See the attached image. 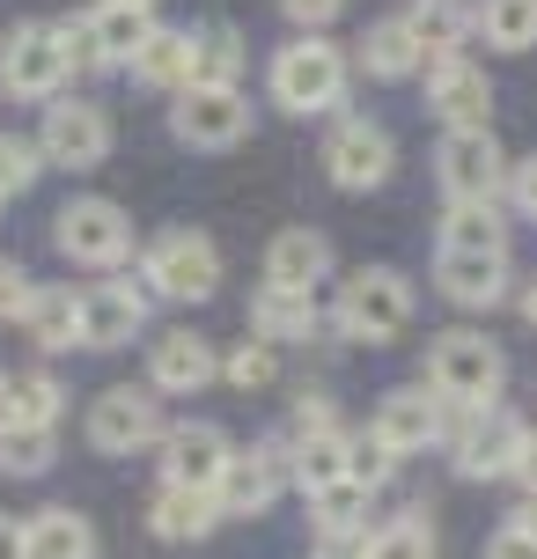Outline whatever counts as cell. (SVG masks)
I'll return each instance as SVG.
<instances>
[{
	"instance_id": "obj_8",
	"label": "cell",
	"mask_w": 537,
	"mask_h": 559,
	"mask_svg": "<svg viewBox=\"0 0 537 559\" xmlns=\"http://www.w3.org/2000/svg\"><path fill=\"white\" fill-rule=\"evenodd\" d=\"M67 52H59L52 23H15L8 37H0V88L8 96H23V104H52V96H67Z\"/></svg>"
},
{
	"instance_id": "obj_2",
	"label": "cell",
	"mask_w": 537,
	"mask_h": 559,
	"mask_svg": "<svg viewBox=\"0 0 537 559\" xmlns=\"http://www.w3.org/2000/svg\"><path fill=\"white\" fill-rule=\"evenodd\" d=\"M265 88H273V104H281V111H295V118L339 111L346 88H354V59H346L332 37H295V45H281V52H273Z\"/></svg>"
},
{
	"instance_id": "obj_42",
	"label": "cell",
	"mask_w": 537,
	"mask_h": 559,
	"mask_svg": "<svg viewBox=\"0 0 537 559\" xmlns=\"http://www.w3.org/2000/svg\"><path fill=\"white\" fill-rule=\"evenodd\" d=\"M287 23H302V37H324V23H339L346 0H281Z\"/></svg>"
},
{
	"instance_id": "obj_21",
	"label": "cell",
	"mask_w": 537,
	"mask_h": 559,
	"mask_svg": "<svg viewBox=\"0 0 537 559\" xmlns=\"http://www.w3.org/2000/svg\"><path fill=\"white\" fill-rule=\"evenodd\" d=\"M317 295H287V287H258L251 295V338H265L273 354L281 346H302V338H317Z\"/></svg>"
},
{
	"instance_id": "obj_14",
	"label": "cell",
	"mask_w": 537,
	"mask_h": 559,
	"mask_svg": "<svg viewBox=\"0 0 537 559\" xmlns=\"http://www.w3.org/2000/svg\"><path fill=\"white\" fill-rule=\"evenodd\" d=\"M391 169H397L391 126H375V118H339L332 126V140H324V177L339 192H375Z\"/></svg>"
},
{
	"instance_id": "obj_51",
	"label": "cell",
	"mask_w": 537,
	"mask_h": 559,
	"mask_svg": "<svg viewBox=\"0 0 537 559\" xmlns=\"http://www.w3.org/2000/svg\"><path fill=\"white\" fill-rule=\"evenodd\" d=\"M0 427H8V376H0Z\"/></svg>"
},
{
	"instance_id": "obj_5",
	"label": "cell",
	"mask_w": 537,
	"mask_h": 559,
	"mask_svg": "<svg viewBox=\"0 0 537 559\" xmlns=\"http://www.w3.org/2000/svg\"><path fill=\"white\" fill-rule=\"evenodd\" d=\"M52 243L67 251V265H88V273H111L133 258V214L118 199H67L52 222Z\"/></svg>"
},
{
	"instance_id": "obj_16",
	"label": "cell",
	"mask_w": 537,
	"mask_h": 559,
	"mask_svg": "<svg viewBox=\"0 0 537 559\" xmlns=\"http://www.w3.org/2000/svg\"><path fill=\"white\" fill-rule=\"evenodd\" d=\"M155 456H163V486H184V493H214L228 472V456H236V442H228L214 419H184V427H170L163 442H155Z\"/></svg>"
},
{
	"instance_id": "obj_3",
	"label": "cell",
	"mask_w": 537,
	"mask_h": 559,
	"mask_svg": "<svg viewBox=\"0 0 537 559\" xmlns=\"http://www.w3.org/2000/svg\"><path fill=\"white\" fill-rule=\"evenodd\" d=\"M222 287V251L199 228H163L141 251V295L147 302H206Z\"/></svg>"
},
{
	"instance_id": "obj_41",
	"label": "cell",
	"mask_w": 537,
	"mask_h": 559,
	"mask_svg": "<svg viewBox=\"0 0 537 559\" xmlns=\"http://www.w3.org/2000/svg\"><path fill=\"white\" fill-rule=\"evenodd\" d=\"M29 287H37V280H29L23 265H15V258H0V324H23Z\"/></svg>"
},
{
	"instance_id": "obj_17",
	"label": "cell",
	"mask_w": 537,
	"mask_h": 559,
	"mask_svg": "<svg viewBox=\"0 0 537 559\" xmlns=\"http://www.w3.org/2000/svg\"><path fill=\"white\" fill-rule=\"evenodd\" d=\"M206 383H222V346L199 332H163L147 346V391L155 397H192Z\"/></svg>"
},
{
	"instance_id": "obj_35",
	"label": "cell",
	"mask_w": 537,
	"mask_h": 559,
	"mask_svg": "<svg viewBox=\"0 0 537 559\" xmlns=\"http://www.w3.org/2000/svg\"><path fill=\"white\" fill-rule=\"evenodd\" d=\"M59 464V427H0V478H37Z\"/></svg>"
},
{
	"instance_id": "obj_40",
	"label": "cell",
	"mask_w": 537,
	"mask_h": 559,
	"mask_svg": "<svg viewBox=\"0 0 537 559\" xmlns=\"http://www.w3.org/2000/svg\"><path fill=\"white\" fill-rule=\"evenodd\" d=\"M391 472H397V456H391V449H375L368 435H354V442H346V478H354L361 493L391 486Z\"/></svg>"
},
{
	"instance_id": "obj_39",
	"label": "cell",
	"mask_w": 537,
	"mask_h": 559,
	"mask_svg": "<svg viewBox=\"0 0 537 559\" xmlns=\"http://www.w3.org/2000/svg\"><path fill=\"white\" fill-rule=\"evenodd\" d=\"M332 427H339V405H332L324 391H302V397H295V413H287L281 442L295 449V442H310V435H332Z\"/></svg>"
},
{
	"instance_id": "obj_33",
	"label": "cell",
	"mask_w": 537,
	"mask_h": 559,
	"mask_svg": "<svg viewBox=\"0 0 537 559\" xmlns=\"http://www.w3.org/2000/svg\"><path fill=\"white\" fill-rule=\"evenodd\" d=\"M361 559H434V515L427 508H405L391 523H375L361 537Z\"/></svg>"
},
{
	"instance_id": "obj_37",
	"label": "cell",
	"mask_w": 537,
	"mask_h": 559,
	"mask_svg": "<svg viewBox=\"0 0 537 559\" xmlns=\"http://www.w3.org/2000/svg\"><path fill=\"white\" fill-rule=\"evenodd\" d=\"M273 376H281V354H273L265 338H243V346L222 354V383H236V391H265Z\"/></svg>"
},
{
	"instance_id": "obj_24",
	"label": "cell",
	"mask_w": 537,
	"mask_h": 559,
	"mask_svg": "<svg viewBox=\"0 0 537 559\" xmlns=\"http://www.w3.org/2000/svg\"><path fill=\"white\" fill-rule=\"evenodd\" d=\"M23 537L29 559H96V523L82 508H37V515H23Z\"/></svg>"
},
{
	"instance_id": "obj_11",
	"label": "cell",
	"mask_w": 537,
	"mask_h": 559,
	"mask_svg": "<svg viewBox=\"0 0 537 559\" xmlns=\"http://www.w3.org/2000/svg\"><path fill=\"white\" fill-rule=\"evenodd\" d=\"M442 427H450V405L427 391V383H405V391L375 397V413H368V442L391 449V456H420V449L442 442Z\"/></svg>"
},
{
	"instance_id": "obj_25",
	"label": "cell",
	"mask_w": 537,
	"mask_h": 559,
	"mask_svg": "<svg viewBox=\"0 0 537 559\" xmlns=\"http://www.w3.org/2000/svg\"><path fill=\"white\" fill-rule=\"evenodd\" d=\"M361 67L375 74V82H405V74H420L427 52H420V37H413V15H383V23H368Z\"/></svg>"
},
{
	"instance_id": "obj_9",
	"label": "cell",
	"mask_w": 537,
	"mask_h": 559,
	"mask_svg": "<svg viewBox=\"0 0 537 559\" xmlns=\"http://www.w3.org/2000/svg\"><path fill=\"white\" fill-rule=\"evenodd\" d=\"M170 133L199 155H228V147H243L251 140V96L243 88H184L170 111Z\"/></svg>"
},
{
	"instance_id": "obj_1",
	"label": "cell",
	"mask_w": 537,
	"mask_h": 559,
	"mask_svg": "<svg viewBox=\"0 0 537 559\" xmlns=\"http://www.w3.org/2000/svg\"><path fill=\"white\" fill-rule=\"evenodd\" d=\"M427 391L442 397L450 413H486V405H501V391H509V354L486 332H472V324L434 332L427 338Z\"/></svg>"
},
{
	"instance_id": "obj_4",
	"label": "cell",
	"mask_w": 537,
	"mask_h": 559,
	"mask_svg": "<svg viewBox=\"0 0 537 559\" xmlns=\"http://www.w3.org/2000/svg\"><path fill=\"white\" fill-rule=\"evenodd\" d=\"M413 324V280L397 273V265H354L339 280V332L346 338H368V346H383Z\"/></svg>"
},
{
	"instance_id": "obj_20",
	"label": "cell",
	"mask_w": 537,
	"mask_h": 559,
	"mask_svg": "<svg viewBox=\"0 0 537 559\" xmlns=\"http://www.w3.org/2000/svg\"><path fill=\"white\" fill-rule=\"evenodd\" d=\"M332 280V236L324 228H281L265 243V287H287V295H317Z\"/></svg>"
},
{
	"instance_id": "obj_26",
	"label": "cell",
	"mask_w": 537,
	"mask_h": 559,
	"mask_svg": "<svg viewBox=\"0 0 537 559\" xmlns=\"http://www.w3.org/2000/svg\"><path fill=\"white\" fill-rule=\"evenodd\" d=\"M222 523V508L214 493H184V486H163L155 501H147V531L163 537V545H199V537Z\"/></svg>"
},
{
	"instance_id": "obj_49",
	"label": "cell",
	"mask_w": 537,
	"mask_h": 559,
	"mask_svg": "<svg viewBox=\"0 0 537 559\" xmlns=\"http://www.w3.org/2000/svg\"><path fill=\"white\" fill-rule=\"evenodd\" d=\"M523 324H530V332H537V280H530V287H523Z\"/></svg>"
},
{
	"instance_id": "obj_6",
	"label": "cell",
	"mask_w": 537,
	"mask_h": 559,
	"mask_svg": "<svg viewBox=\"0 0 537 559\" xmlns=\"http://www.w3.org/2000/svg\"><path fill=\"white\" fill-rule=\"evenodd\" d=\"M37 155L52 169H96L111 155V111L88 96H52L37 118Z\"/></svg>"
},
{
	"instance_id": "obj_43",
	"label": "cell",
	"mask_w": 537,
	"mask_h": 559,
	"mask_svg": "<svg viewBox=\"0 0 537 559\" xmlns=\"http://www.w3.org/2000/svg\"><path fill=\"white\" fill-rule=\"evenodd\" d=\"M509 206L523 214V222H537V155L509 163Z\"/></svg>"
},
{
	"instance_id": "obj_44",
	"label": "cell",
	"mask_w": 537,
	"mask_h": 559,
	"mask_svg": "<svg viewBox=\"0 0 537 559\" xmlns=\"http://www.w3.org/2000/svg\"><path fill=\"white\" fill-rule=\"evenodd\" d=\"M486 559H537V537L515 531V523H501V531L486 537Z\"/></svg>"
},
{
	"instance_id": "obj_32",
	"label": "cell",
	"mask_w": 537,
	"mask_h": 559,
	"mask_svg": "<svg viewBox=\"0 0 537 559\" xmlns=\"http://www.w3.org/2000/svg\"><path fill=\"white\" fill-rule=\"evenodd\" d=\"M472 29H479L493 52H530L537 45V0H479L472 8Z\"/></svg>"
},
{
	"instance_id": "obj_18",
	"label": "cell",
	"mask_w": 537,
	"mask_h": 559,
	"mask_svg": "<svg viewBox=\"0 0 537 559\" xmlns=\"http://www.w3.org/2000/svg\"><path fill=\"white\" fill-rule=\"evenodd\" d=\"M147 332V295L133 280H104V287H82V346L88 354H118Z\"/></svg>"
},
{
	"instance_id": "obj_28",
	"label": "cell",
	"mask_w": 537,
	"mask_h": 559,
	"mask_svg": "<svg viewBox=\"0 0 537 559\" xmlns=\"http://www.w3.org/2000/svg\"><path fill=\"white\" fill-rule=\"evenodd\" d=\"M192 37V82L199 88H236V74H243V29L236 23H199V29H184Z\"/></svg>"
},
{
	"instance_id": "obj_38",
	"label": "cell",
	"mask_w": 537,
	"mask_h": 559,
	"mask_svg": "<svg viewBox=\"0 0 537 559\" xmlns=\"http://www.w3.org/2000/svg\"><path fill=\"white\" fill-rule=\"evenodd\" d=\"M37 177H45L37 140H29V133H0V199H8V192H29Z\"/></svg>"
},
{
	"instance_id": "obj_7",
	"label": "cell",
	"mask_w": 537,
	"mask_h": 559,
	"mask_svg": "<svg viewBox=\"0 0 537 559\" xmlns=\"http://www.w3.org/2000/svg\"><path fill=\"white\" fill-rule=\"evenodd\" d=\"M450 442V464L464 478H509L515 472V449H523V419L509 405H486V413H450L442 427Z\"/></svg>"
},
{
	"instance_id": "obj_23",
	"label": "cell",
	"mask_w": 537,
	"mask_h": 559,
	"mask_svg": "<svg viewBox=\"0 0 537 559\" xmlns=\"http://www.w3.org/2000/svg\"><path fill=\"white\" fill-rule=\"evenodd\" d=\"M88 45H96V67H133V52H141L147 37H155V15H141V8H111V0H96V15H82Z\"/></svg>"
},
{
	"instance_id": "obj_13",
	"label": "cell",
	"mask_w": 537,
	"mask_h": 559,
	"mask_svg": "<svg viewBox=\"0 0 537 559\" xmlns=\"http://www.w3.org/2000/svg\"><path fill=\"white\" fill-rule=\"evenodd\" d=\"M427 111L442 118V133H486L493 126V82L479 59H427Z\"/></svg>"
},
{
	"instance_id": "obj_22",
	"label": "cell",
	"mask_w": 537,
	"mask_h": 559,
	"mask_svg": "<svg viewBox=\"0 0 537 559\" xmlns=\"http://www.w3.org/2000/svg\"><path fill=\"white\" fill-rule=\"evenodd\" d=\"M23 332H29V346H45V354L82 346V295H74V287H29Z\"/></svg>"
},
{
	"instance_id": "obj_48",
	"label": "cell",
	"mask_w": 537,
	"mask_h": 559,
	"mask_svg": "<svg viewBox=\"0 0 537 559\" xmlns=\"http://www.w3.org/2000/svg\"><path fill=\"white\" fill-rule=\"evenodd\" d=\"M317 559H361V537L354 545H317Z\"/></svg>"
},
{
	"instance_id": "obj_15",
	"label": "cell",
	"mask_w": 537,
	"mask_h": 559,
	"mask_svg": "<svg viewBox=\"0 0 537 559\" xmlns=\"http://www.w3.org/2000/svg\"><path fill=\"white\" fill-rule=\"evenodd\" d=\"M434 177H442V199H501L509 192V155H501V140L493 126L486 133H442L434 147Z\"/></svg>"
},
{
	"instance_id": "obj_47",
	"label": "cell",
	"mask_w": 537,
	"mask_h": 559,
	"mask_svg": "<svg viewBox=\"0 0 537 559\" xmlns=\"http://www.w3.org/2000/svg\"><path fill=\"white\" fill-rule=\"evenodd\" d=\"M515 531H530L537 537V493H523V501H515V515H509Z\"/></svg>"
},
{
	"instance_id": "obj_46",
	"label": "cell",
	"mask_w": 537,
	"mask_h": 559,
	"mask_svg": "<svg viewBox=\"0 0 537 559\" xmlns=\"http://www.w3.org/2000/svg\"><path fill=\"white\" fill-rule=\"evenodd\" d=\"M0 559H29V537H23V515H0Z\"/></svg>"
},
{
	"instance_id": "obj_36",
	"label": "cell",
	"mask_w": 537,
	"mask_h": 559,
	"mask_svg": "<svg viewBox=\"0 0 537 559\" xmlns=\"http://www.w3.org/2000/svg\"><path fill=\"white\" fill-rule=\"evenodd\" d=\"M59 405H67V391H59L45 368L8 376V419H15V427H59Z\"/></svg>"
},
{
	"instance_id": "obj_12",
	"label": "cell",
	"mask_w": 537,
	"mask_h": 559,
	"mask_svg": "<svg viewBox=\"0 0 537 559\" xmlns=\"http://www.w3.org/2000/svg\"><path fill=\"white\" fill-rule=\"evenodd\" d=\"M287 486H295V472H287V442L265 435V442H251V449L228 456L222 486H214V508H222V515H265Z\"/></svg>"
},
{
	"instance_id": "obj_34",
	"label": "cell",
	"mask_w": 537,
	"mask_h": 559,
	"mask_svg": "<svg viewBox=\"0 0 537 559\" xmlns=\"http://www.w3.org/2000/svg\"><path fill=\"white\" fill-rule=\"evenodd\" d=\"M346 442H354L346 427L295 442V449H287V472H295V486H302V493H324V486H339V478H346Z\"/></svg>"
},
{
	"instance_id": "obj_30",
	"label": "cell",
	"mask_w": 537,
	"mask_h": 559,
	"mask_svg": "<svg viewBox=\"0 0 537 559\" xmlns=\"http://www.w3.org/2000/svg\"><path fill=\"white\" fill-rule=\"evenodd\" d=\"M133 82L184 96V88H192V37H184V29H155L141 52H133Z\"/></svg>"
},
{
	"instance_id": "obj_29",
	"label": "cell",
	"mask_w": 537,
	"mask_h": 559,
	"mask_svg": "<svg viewBox=\"0 0 537 559\" xmlns=\"http://www.w3.org/2000/svg\"><path fill=\"white\" fill-rule=\"evenodd\" d=\"M310 523H317V545H354V537H368V493L354 478L324 486V493H310Z\"/></svg>"
},
{
	"instance_id": "obj_50",
	"label": "cell",
	"mask_w": 537,
	"mask_h": 559,
	"mask_svg": "<svg viewBox=\"0 0 537 559\" xmlns=\"http://www.w3.org/2000/svg\"><path fill=\"white\" fill-rule=\"evenodd\" d=\"M111 8H141V15H155V0H111Z\"/></svg>"
},
{
	"instance_id": "obj_31",
	"label": "cell",
	"mask_w": 537,
	"mask_h": 559,
	"mask_svg": "<svg viewBox=\"0 0 537 559\" xmlns=\"http://www.w3.org/2000/svg\"><path fill=\"white\" fill-rule=\"evenodd\" d=\"M472 8H479V0H420V8H413V37H420V52L427 59L464 52V37H472Z\"/></svg>"
},
{
	"instance_id": "obj_19",
	"label": "cell",
	"mask_w": 537,
	"mask_h": 559,
	"mask_svg": "<svg viewBox=\"0 0 537 559\" xmlns=\"http://www.w3.org/2000/svg\"><path fill=\"white\" fill-rule=\"evenodd\" d=\"M434 287L456 309H501L515 295L509 251H434Z\"/></svg>"
},
{
	"instance_id": "obj_45",
	"label": "cell",
	"mask_w": 537,
	"mask_h": 559,
	"mask_svg": "<svg viewBox=\"0 0 537 559\" xmlns=\"http://www.w3.org/2000/svg\"><path fill=\"white\" fill-rule=\"evenodd\" d=\"M515 486H523V493H537V427H523V449H515Z\"/></svg>"
},
{
	"instance_id": "obj_10",
	"label": "cell",
	"mask_w": 537,
	"mask_h": 559,
	"mask_svg": "<svg viewBox=\"0 0 537 559\" xmlns=\"http://www.w3.org/2000/svg\"><path fill=\"white\" fill-rule=\"evenodd\" d=\"M163 435H170V419H163V397H155V391L111 383V391L88 405V449H104V456H133V449H155Z\"/></svg>"
},
{
	"instance_id": "obj_27",
	"label": "cell",
	"mask_w": 537,
	"mask_h": 559,
	"mask_svg": "<svg viewBox=\"0 0 537 559\" xmlns=\"http://www.w3.org/2000/svg\"><path fill=\"white\" fill-rule=\"evenodd\" d=\"M442 251H509V206L501 199H456L442 214Z\"/></svg>"
}]
</instances>
